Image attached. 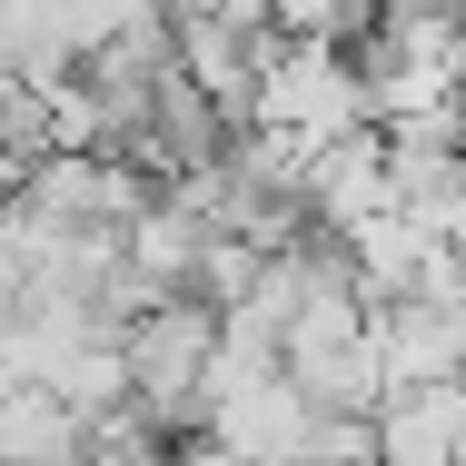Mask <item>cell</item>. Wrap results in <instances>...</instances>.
<instances>
[{
  "label": "cell",
  "instance_id": "obj_1",
  "mask_svg": "<svg viewBox=\"0 0 466 466\" xmlns=\"http://www.w3.org/2000/svg\"><path fill=\"white\" fill-rule=\"evenodd\" d=\"M208 308L198 298H149L139 318H119V407L159 437H198L208 417Z\"/></svg>",
  "mask_w": 466,
  "mask_h": 466
},
{
  "label": "cell",
  "instance_id": "obj_2",
  "mask_svg": "<svg viewBox=\"0 0 466 466\" xmlns=\"http://www.w3.org/2000/svg\"><path fill=\"white\" fill-rule=\"evenodd\" d=\"M159 20H218V30H268V0H159Z\"/></svg>",
  "mask_w": 466,
  "mask_h": 466
}]
</instances>
